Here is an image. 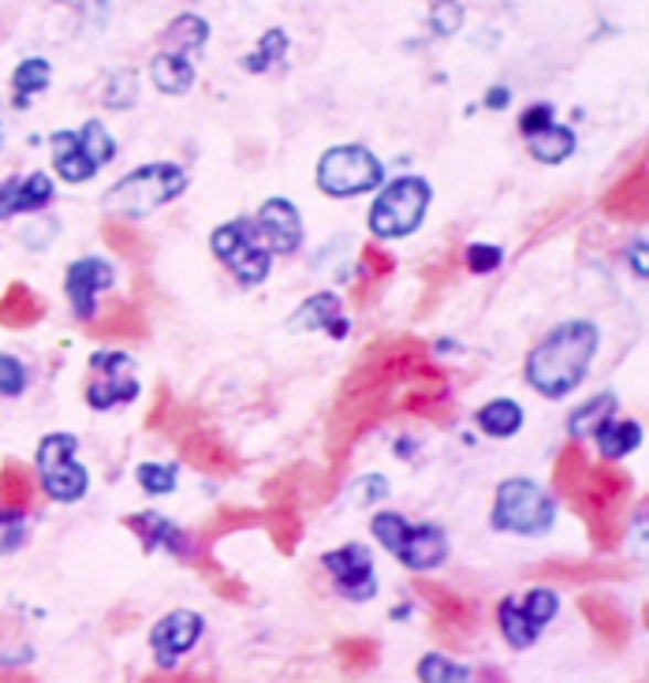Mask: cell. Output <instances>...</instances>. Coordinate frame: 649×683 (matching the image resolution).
Returning <instances> with one entry per match:
<instances>
[{
    "instance_id": "cell-48",
    "label": "cell",
    "mask_w": 649,
    "mask_h": 683,
    "mask_svg": "<svg viewBox=\"0 0 649 683\" xmlns=\"http://www.w3.org/2000/svg\"><path fill=\"white\" fill-rule=\"evenodd\" d=\"M26 542V512H0V556L15 553Z\"/></svg>"
},
{
    "instance_id": "cell-1",
    "label": "cell",
    "mask_w": 649,
    "mask_h": 683,
    "mask_svg": "<svg viewBox=\"0 0 649 683\" xmlns=\"http://www.w3.org/2000/svg\"><path fill=\"white\" fill-rule=\"evenodd\" d=\"M597 344H602V333H597L594 321L575 318V321L556 326L553 333L530 351L526 385L549 399L575 393V388L583 385L589 363H594Z\"/></svg>"
},
{
    "instance_id": "cell-22",
    "label": "cell",
    "mask_w": 649,
    "mask_h": 683,
    "mask_svg": "<svg viewBox=\"0 0 649 683\" xmlns=\"http://www.w3.org/2000/svg\"><path fill=\"white\" fill-rule=\"evenodd\" d=\"M523 142H526L530 158L541 164H564L578 146L575 131L564 128V124H549V128H541L534 135H523Z\"/></svg>"
},
{
    "instance_id": "cell-10",
    "label": "cell",
    "mask_w": 649,
    "mask_h": 683,
    "mask_svg": "<svg viewBox=\"0 0 649 683\" xmlns=\"http://www.w3.org/2000/svg\"><path fill=\"white\" fill-rule=\"evenodd\" d=\"M124 526L139 534V542L146 545V549H164V553H172L175 561H183V564H194V568H210V564H205V553H202V538H194L191 531L175 526L172 520H164V515L142 512V515H131V520H124ZM210 572H221V568H210Z\"/></svg>"
},
{
    "instance_id": "cell-47",
    "label": "cell",
    "mask_w": 649,
    "mask_h": 683,
    "mask_svg": "<svg viewBox=\"0 0 649 683\" xmlns=\"http://www.w3.org/2000/svg\"><path fill=\"white\" fill-rule=\"evenodd\" d=\"M500 262H504V250L493 247V243H470V247L464 250L467 273H478V277H486V273H497Z\"/></svg>"
},
{
    "instance_id": "cell-9",
    "label": "cell",
    "mask_w": 649,
    "mask_h": 683,
    "mask_svg": "<svg viewBox=\"0 0 649 683\" xmlns=\"http://www.w3.org/2000/svg\"><path fill=\"white\" fill-rule=\"evenodd\" d=\"M91 385H86V404L94 412H113L120 404H131L139 396V382H135V363L124 351H97L91 359Z\"/></svg>"
},
{
    "instance_id": "cell-37",
    "label": "cell",
    "mask_w": 649,
    "mask_h": 683,
    "mask_svg": "<svg viewBox=\"0 0 649 683\" xmlns=\"http://www.w3.org/2000/svg\"><path fill=\"white\" fill-rule=\"evenodd\" d=\"M586 456H583V448H578V441L572 448H564L560 452V460H556V471H553V482H556V490L572 501V497L578 493V485H583V474H586Z\"/></svg>"
},
{
    "instance_id": "cell-29",
    "label": "cell",
    "mask_w": 649,
    "mask_h": 683,
    "mask_svg": "<svg viewBox=\"0 0 649 683\" xmlns=\"http://www.w3.org/2000/svg\"><path fill=\"white\" fill-rule=\"evenodd\" d=\"M497 623H500V631H504V642L511 650H530L541 636V628L538 623H530L519 598H504L497 605Z\"/></svg>"
},
{
    "instance_id": "cell-36",
    "label": "cell",
    "mask_w": 649,
    "mask_h": 683,
    "mask_svg": "<svg viewBox=\"0 0 649 683\" xmlns=\"http://www.w3.org/2000/svg\"><path fill=\"white\" fill-rule=\"evenodd\" d=\"M288 45H291V42H288V31L273 26V31L262 34L258 49H254L251 56H243V67H247V72H254V75H262L269 64H280L284 56H288Z\"/></svg>"
},
{
    "instance_id": "cell-55",
    "label": "cell",
    "mask_w": 649,
    "mask_h": 683,
    "mask_svg": "<svg viewBox=\"0 0 649 683\" xmlns=\"http://www.w3.org/2000/svg\"><path fill=\"white\" fill-rule=\"evenodd\" d=\"M324 333H329L332 340H343V337H348V318H343V314L332 318L329 326H324Z\"/></svg>"
},
{
    "instance_id": "cell-46",
    "label": "cell",
    "mask_w": 649,
    "mask_h": 683,
    "mask_svg": "<svg viewBox=\"0 0 649 683\" xmlns=\"http://www.w3.org/2000/svg\"><path fill=\"white\" fill-rule=\"evenodd\" d=\"M389 273H396V258H392L381 243H366V247H362V262H359V277L381 280V277H389Z\"/></svg>"
},
{
    "instance_id": "cell-11",
    "label": "cell",
    "mask_w": 649,
    "mask_h": 683,
    "mask_svg": "<svg viewBox=\"0 0 649 683\" xmlns=\"http://www.w3.org/2000/svg\"><path fill=\"white\" fill-rule=\"evenodd\" d=\"M202 631H205V620H202V612H194V609H175V612H169V617L157 620L153 631H150L157 669L172 672L175 665H180L183 653H191L194 647H199Z\"/></svg>"
},
{
    "instance_id": "cell-13",
    "label": "cell",
    "mask_w": 649,
    "mask_h": 683,
    "mask_svg": "<svg viewBox=\"0 0 649 683\" xmlns=\"http://www.w3.org/2000/svg\"><path fill=\"white\" fill-rule=\"evenodd\" d=\"M113 285H116V269L105 258H75L64 273L67 302H72L75 318L86 321V326L97 318V296Z\"/></svg>"
},
{
    "instance_id": "cell-17",
    "label": "cell",
    "mask_w": 649,
    "mask_h": 683,
    "mask_svg": "<svg viewBox=\"0 0 649 683\" xmlns=\"http://www.w3.org/2000/svg\"><path fill=\"white\" fill-rule=\"evenodd\" d=\"M53 180L49 172H31V175H8L0 183V221L15 217V213H38L53 202Z\"/></svg>"
},
{
    "instance_id": "cell-40",
    "label": "cell",
    "mask_w": 649,
    "mask_h": 683,
    "mask_svg": "<svg viewBox=\"0 0 649 683\" xmlns=\"http://www.w3.org/2000/svg\"><path fill=\"white\" fill-rule=\"evenodd\" d=\"M135 482L150 497H164L175 490V467L169 463H139L135 467Z\"/></svg>"
},
{
    "instance_id": "cell-3",
    "label": "cell",
    "mask_w": 649,
    "mask_h": 683,
    "mask_svg": "<svg viewBox=\"0 0 649 683\" xmlns=\"http://www.w3.org/2000/svg\"><path fill=\"white\" fill-rule=\"evenodd\" d=\"M187 172L172 161H157V164H142V169L127 172L124 180H116L113 188L105 191L102 206L113 221H135L146 217V213L169 206L187 191Z\"/></svg>"
},
{
    "instance_id": "cell-43",
    "label": "cell",
    "mask_w": 649,
    "mask_h": 683,
    "mask_svg": "<svg viewBox=\"0 0 649 683\" xmlns=\"http://www.w3.org/2000/svg\"><path fill=\"white\" fill-rule=\"evenodd\" d=\"M541 575H549V579H564V583H586V579H605V575H613V572H602V564L549 561V564H541Z\"/></svg>"
},
{
    "instance_id": "cell-12",
    "label": "cell",
    "mask_w": 649,
    "mask_h": 683,
    "mask_svg": "<svg viewBox=\"0 0 649 683\" xmlns=\"http://www.w3.org/2000/svg\"><path fill=\"white\" fill-rule=\"evenodd\" d=\"M321 564L348 601H370L373 594H377V575H373V556L366 545H359V542L340 545V549L324 553Z\"/></svg>"
},
{
    "instance_id": "cell-42",
    "label": "cell",
    "mask_w": 649,
    "mask_h": 683,
    "mask_svg": "<svg viewBox=\"0 0 649 683\" xmlns=\"http://www.w3.org/2000/svg\"><path fill=\"white\" fill-rule=\"evenodd\" d=\"M258 523H262L258 512L224 509V512H216V520L202 531V545H210L213 538H221V534H228V531H240V526H258Z\"/></svg>"
},
{
    "instance_id": "cell-28",
    "label": "cell",
    "mask_w": 649,
    "mask_h": 683,
    "mask_svg": "<svg viewBox=\"0 0 649 683\" xmlns=\"http://www.w3.org/2000/svg\"><path fill=\"white\" fill-rule=\"evenodd\" d=\"M478 429L486 437H497V441L515 437L519 429H523V407H519L515 399H508V396L489 399L486 407H478Z\"/></svg>"
},
{
    "instance_id": "cell-41",
    "label": "cell",
    "mask_w": 649,
    "mask_h": 683,
    "mask_svg": "<svg viewBox=\"0 0 649 683\" xmlns=\"http://www.w3.org/2000/svg\"><path fill=\"white\" fill-rule=\"evenodd\" d=\"M519 605H523V612L530 617V623L545 628V623L553 620V617H556V609H560V594H556V590H549V587H534V590H530Z\"/></svg>"
},
{
    "instance_id": "cell-53",
    "label": "cell",
    "mask_w": 649,
    "mask_h": 683,
    "mask_svg": "<svg viewBox=\"0 0 649 683\" xmlns=\"http://www.w3.org/2000/svg\"><path fill=\"white\" fill-rule=\"evenodd\" d=\"M508 105H511V90H508V86H493V90L486 94V109L500 113V109H508Z\"/></svg>"
},
{
    "instance_id": "cell-2",
    "label": "cell",
    "mask_w": 649,
    "mask_h": 683,
    "mask_svg": "<svg viewBox=\"0 0 649 683\" xmlns=\"http://www.w3.org/2000/svg\"><path fill=\"white\" fill-rule=\"evenodd\" d=\"M631 493H635L631 474H624L608 460H602L597 467H586L583 485L572 497V504L583 515L589 542L597 549H613L619 542V526H624V509L631 501Z\"/></svg>"
},
{
    "instance_id": "cell-27",
    "label": "cell",
    "mask_w": 649,
    "mask_h": 683,
    "mask_svg": "<svg viewBox=\"0 0 649 683\" xmlns=\"http://www.w3.org/2000/svg\"><path fill=\"white\" fill-rule=\"evenodd\" d=\"M646 210V164H638V172L624 175L605 199L608 217H642Z\"/></svg>"
},
{
    "instance_id": "cell-7",
    "label": "cell",
    "mask_w": 649,
    "mask_h": 683,
    "mask_svg": "<svg viewBox=\"0 0 649 683\" xmlns=\"http://www.w3.org/2000/svg\"><path fill=\"white\" fill-rule=\"evenodd\" d=\"M210 247L243 288H258L273 269V250L265 247L258 224L247 221V217H235L228 224H221V228L210 236Z\"/></svg>"
},
{
    "instance_id": "cell-54",
    "label": "cell",
    "mask_w": 649,
    "mask_h": 683,
    "mask_svg": "<svg viewBox=\"0 0 649 683\" xmlns=\"http://www.w3.org/2000/svg\"><path fill=\"white\" fill-rule=\"evenodd\" d=\"M631 266L638 277H646V239H638V247L631 250Z\"/></svg>"
},
{
    "instance_id": "cell-50",
    "label": "cell",
    "mask_w": 649,
    "mask_h": 683,
    "mask_svg": "<svg viewBox=\"0 0 649 683\" xmlns=\"http://www.w3.org/2000/svg\"><path fill=\"white\" fill-rule=\"evenodd\" d=\"M26 366L15 355H0V396H23Z\"/></svg>"
},
{
    "instance_id": "cell-23",
    "label": "cell",
    "mask_w": 649,
    "mask_h": 683,
    "mask_svg": "<svg viewBox=\"0 0 649 683\" xmlns=\"http://www.w3.org/2000/svg\"><path fill=\"white\" fill-rule=\"evenodd\" d=\"M150 79L161 94L169 97H183L194 86V64L191 56L180 53H157L150 61Z\"/></svg>"
},
{
    "instance_id": "cell-25",
    "label": "cell",
    "mask_w": 649,
    "mask_h": 683,
    "mask_svg": "<svg viewBox=\"0 0 649 683\" xmlns=\"http://www.w3.org/2000/svg\"><path fill=\"white\" fill-rule=\"evenodd\" d=\"M42 314H45L42 296H34L26 285H12L4 291V299H0V326L8 329H31L42 321Z\"/></svg>"
},
{
    "instance_id": "cell-34",
    "label": "cell",
    "mask_w": 649,
    "mask_h": 683,
    "mask_svg": "<svg viewBox=\"0 0 649 683\" xmlns=\"http://www.w3.org/2000/svg\"><path fill=\"white\" fill-rule=\"evenodd\" d=\"M75 135H78V153H83L94 169H105V164L116 158V139L105 131V124L86 120L83 131H75Z\"/></svg>"
},
{
    "instance_id": "cell-32",
    "label": "cell",
    "mask_w": 649,
    "mask_h": 683,
    "mask_svg": "<svg viewBox=\"0 0 649 683\" xmlns=\"http://www.w3.org/2000/svg\"><path fill=\"white\" fill-rule=\"evenodd\" d=\"M265 531H269L273 545H277L280 553H295V545L302 538V515L291 509V504H280V509H269L262 515Z\"/></svg>"
},
{
    "instance_id": "cell-8",
    "label": "cell",
    "mask_w": 649,
    "mask_h": 683,
    "mask_svg": "<svg viewBox=\"0 0 649 683\" xmlns=\"http://www.w3.org/2000/svg\"><path fill=\"white\" fill-rule=\"evenodd\" d=\"M78 437L75 434H45L38 441V482L49 501L75 504L91 490V471L78 463Z\"/></svg>"
},
{
    "instance_id": "cell-51",
    "label": "cell",
    "mask_w": 649,
    "mask_h": 683,
    "mask_svg": "<svg viewBox=\"0 0 649 683\" xmlns=\"http://www.w3.org/2000/svg\"><path fill=\"white\" fill-rule=\"evenodd\" d=\"M553 116H556V109L549 102H534V105H526L523 113H519V131L523 135H534V131H541V128H549V124H553Z\"/></svg>"
},
{
    "instance_id": "cell-20",
    "label": "cell",
    "mask_w": 649,
    "mask_h": 683,
    "mask_svg": "<svg viewBox=\"0 0 649 683\" xmlns=\"http://www.w3.org/2000/svg\"><path fill=\"white\" fill-rule=\"evenodd\" d=\"M594 437L597 448H602V460L616 463L642 445V423H635V418H605Z\"/></svg>"
},
{
    "instance_id": "cell-21",
    "label": "cell",
    "mask_w": 649,
    "mask_h": 683,
    "mask_svg": "<svg viewBox=\"0 0 649 683\" xmlns=\"http://www.w3.org/2000/svg\"><path fill=\"white\" fill-rule=\"evenodd\" d=\"M38 490V474L23 463L8 460L0 467V512H31Z\"/></svg>"
},
{
    "instance_id": "cell-4",
    "label": "cell",
    "mask_w": 649,
    "mask_h": 683,
    "mask_svg": "<svg viewBox=\"0 0 649 683\" xmlns=\"http://www.w3.org/2000/svg\"><path fill=\"white\" fill-rule=\"evenodd\" d=\"M433 202V188L422 175H400L381 188V194L370 206V232L377 239H407L426 221V210Z\"/></svg>"
},
{
    "instance_id": "cell-35",
    "label": "cell",
    "mask_w": 649,
    "mask_h": 683,
    "mask_svg": "<svg viewBox=\"0 0 649 683\" xmlns=\"http://www.w3.org/2000/svg\"><path fill=\"white\" fill-rule=\"evenodd\" d=\"M105 109L113 113H127L135 102H139V72L135 67H116L105 83V94H102Z\"/></svg>"
},
{
    "instance_id": "cell-5",
    "label": "cell",
    "mask_w": 649,
    "mask_h": 683,
    "mask_svg": "<svg viewBox=\"0 0 649 683\" xmlns=\"http://www.w3.org/2000/svg\"><path fill=\"white\" fill-rule=\"evenodd\" d=\"M556 520V501L530 478H508L493 497V526L519 538H541Z\"/></svg>"
},
{
    "instance_id": "cell-33",
    "label": "cell",
    "mask_w": 649,
    "mask_h": 683,
    "mask_svg": "<svg viewBox=\"0 0 649 683\" xmlns=\"http://www.w3.org/2000/svg\"><path fill=\"white\" fill-rule=\"evenodd\" d=\"M49 83H53V64L45 56H26L12 72V90L19 94V105H26V97L49 90Z\"/></svg>"
},
{
    "instance_id": "cell-6",
    "label": "cell",
    "mask_w": 649,
    "mask_h": 683,
    "mask_svg": "<svg viewBox=\"0 0 649 683\" xmlns=\"http://www.w3.org/2000/svg\"><path fill=\"white\" fill-rule=\"evenodd\" d=\"M385 183V164L362 142H343L321 153L318 188L329 199H355V194L377 191Z\"/></svg>"
},
{
    "instance_id": "cell-31",
    "label": "cell",
    "mask_w": 649,
    "mask_h": 683,
    "mask_svg": "<svg viewBox=\"0 0 649 683\" xmlns=\"http://www.w3.org/2000/svg\"><path fill=\"white\" fill-rule=\"evenodd\" d=\"M616 412V396L613 393H602L594 399H586V404H578L572 415H567V434L575 437V441H583V437H594L597 426L605 423V418H613Z\"/></svg>"
},
{
    "instance_id": "cell-14",
    "label": "cell",
    "mask_w": 649,
    "mask_h": 683,
    "mask_svg": "<svg viewBox=\"0 0 649 683\" xmlns=\"http://www.w3.org/2000/svg\"><path fill=\"white\" fill-rule=\"evenodd\" d=\"M254 224L273 255H295L302 247V217L291 199H265Z\"/></svg>"
},
{
    "instance_id": "cell-45",
    "label": "cell",
    "mask_w": 649,
    "mask_h": 683,
    "mask_svg": "<svg viewBox=\"0 0 649 683\" xmlns=\"http://www.w3.org/2000/svg\"><path fill=\"white\" fill-rule=\"evenodd\" d=\"M337 658L343 661V669H370V665H377V642L343 639L337 642Z\"/></svg>"
},
{
    "instance_id": "cell-30",
    "label": "cell",
    "mask_w": 649,
    "mask_h": 683,
    "mask_svg": "<svg viewBox=\"0 0 649 683\" xmlns=\"http://www.w3.org/2000/svg\"><path fill=\"white\" fill-rule=\"evenodd\" d=\"M91 326L97 337H135V340L146 337V318L135 302H113V310L105 318L97 314Z\"/></svg>"
},
{
    "instance_id": "cell-16",
    "label": "cell",
    "mask_w": 649,
    "mask_h": 683,
    "mask_svg": "<svg viewBox=\"0 0 649 683\" xmlns=\"http://www.w3.org/2000/svg\"><path fill=\"white\" fill-rule=\"evenodd\" d=\"M415 590L429 601L440 636H456V631H464L467 636V631H475V623H478L475 609H470V601L459 598L451 587H445V583H433V579H415Z\"/></svg>"
},
{
    "instance_id": "cell-52",
    "label": "cell",
    "mask_w": 649,
    "mask_h": 683,
    "mask_svg": "<svg viewBox=\"0 0 649 683\" xmlns=\"http://www.w3.org/2000/svg\"><path fill=\"white\" fill-rule=\"evenodd\" d=\"M385 493H389L385 474H370V478H362V490H359V501H362V504L381 501V497H385Z\"/></svg>"
},
{
    "instance_id": "cell-15",
    "label": "cell",
    "mask_w": 649,
    "mask_h": 683,
    "mask_svg": "<svg viewBox=\"0 0 649 683\" xmlns=\"http://www.w3.org/2000/svg\"><path fill=\"white\" fill-rule=\"evenodd\" d=\"M392 556L411 572H437L440 564L448 561V538H445V531L433 523H418V526L407 523V531H403V538Z\"/></svg>"
},
{
    "instance_id": "cell-44",
    "label": "cell",
    "mask_w": 649,
    "mask_h": 683,
    "mask_svg": "<svg viewBox=\"0 0 649 683\" xmlns=\"http://www.w3.org/2000/svg\"><path fill=\"white\" fill-rule=\"evenodd\" d=\"M105 243L116 250V255H127V258H139L142 255V236L135 228H127V221H105Z\"/></svg>"
},
{
    "instance_id": "cell-26",
    "label": "cell",
    "mask_w": 649,
    "mask_h": 683,
    "mask_svg": "<svg viewBox=\"0 0 649 683\" xmlns=\"http://www.w3.org/2000/svg\"><path fill=\"white\" fill-rule=\"evenodd\" d=\"M340 314H343V302H340L337 291H318V296H310L288 318V333H313V329H324L332 318H340Z\"/></svg>"
},
{
    "instance_id": "cell-18",
    "label": "cell",
    "mask_w": 649,
    "mask_h": 683,
    "mask_svg": "<svg viewBox=\"0 0 649 683\" xmlns=\"http://www.w3.org/2000/svg\"><path fill=\"white\" fill-rule=\"evenodd\" d=\"M180 448H183V460L191 467H199L202 474H232L240 460L235 452L224 441H216V434L210 429H191V434H180Z\"/></svg>"
},
{
    "instance_id": "cell-38",
    "label": "cell",
    "mask_w": 649,
    "mask_h": 683,
    "mask_svg": "<svg viewBox=\"0 0 649 683\" xmlns=\"http://www.w3.org/2000/svg\"><path fill=\"white\" fill-rule=\"evenodd\" d=\"M464 19H467V8L464 0H437V4L429 8V26L437 38H451L464 31Z\"/></svg>"
},
{
    "instance_id": "cell-39",
    "label": "cell",
    "mask_w": 649,
    "mask_h": 683,
    "mask_svg": "<svg viewBox=\"0 0 649 683\" xmlns=\"http://www.w3.org/2000/svg\"><path fill=\"white\" fill-rule=\"evenodd\" d=\"M418 680L426 683H456V680H470V669L456 665V661L440 658V653H426L418 661Z\"/></svg>"
},
{
    "instance_id": "cell-24",
    "label": "cell",
    "mask_w": 649,
    "mask_h": 683,
    "mask_svg": "<svg viewBox=\"0 0 649 683\" xmlns=\"http://www.w3.org/2000/svg\"><path fill=\"white\" fill-rule=\"evenodd\" d=\"M161 42H164V53L194 56L205 42H210V23H205L202 15H194V12H183V15H175L169 26H164Z\"/></svg>"
},
{
    "instance_id": "cell-49",
    "label": "cell",
    "mask_w": 649,
    "mask_h": 683,
    "mask_svg": "<svg viewBox=\"0 0 649 683\" xmlns=\"http://www.w3.org/2000/svg\"><path fill=\"white\" fill-rule=\"evenodd\" d=\"M78 139V135H75ZM53 164H56V175H61L64 183H86L91 180V175H97V169L91 161L83 158V153H78V146L72 153H61V158H53Z\"/></svg>"
},
{
    "instance_id": "cell-19",
    "label": "cell",
    "mask_w": 649,
    "mask_h": 683,
    "mask_svg": "<svg viewBox=\"0 0 649 683\" xmlns=\"http://www.w3.org/2000/svg\"><path fill=\"white\" fill-rule=\"evenodd\" d=\"M578 609H583V617L589 620V628H594L605 642H613V647H624V642L631 639V620H627V612L619 609L616 601L586 594V598L578 601Z\"/></svg>"
}]
</instances>
